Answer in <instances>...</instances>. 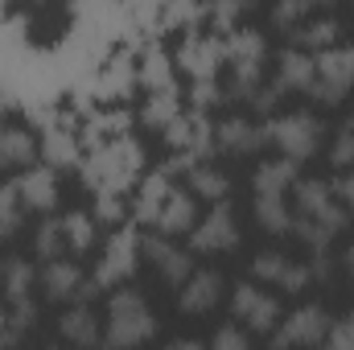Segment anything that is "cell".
Masks as SVG:
<instances>
[{"label":"cell","instance_id":"f35d334b","mask_svg":"<svg viewBox=\"0 0 354 350\" xmlns=\"http://www.w3.org/2000/svg\"><path fill=\"white\" fill-rule=\"evenodd\" d=\"M342 128H346V132H354V107H351V116L342 120Z\"/></svg>","mask_w":354,"mask_h":350},{"label":"cell","instance_id":"8992f818","mask_svg":"<svg viewBox=\"0 0 354 350\" xmlns=\"http://www.w3.org/2000/svg\"><path fill=\"white\" fill-rule=\"evenodd\" d=\"M231 313L252 334H272L276 322H280V297L276 293H264L260 284H239L231 293Z\"/></svg>","mask_w":354,"mask_h":350},{"label":"cell","instance_id":"4fadbf2b","mask_svg":"<svg viewBox=\"0 0 354 350\" xmlns=\"http://www.w3.org/2000/svg\"><path fill=\"white\" fill-rule=\"evenodd\" d=\"M17 194H21L25 210L50 214L58 206V169L54 165H25L17 177Z\"/></svg>","mask_w":354,"mask_h":350},{"label":"cell","instance_id":"d590c367","mask_svg":"<svg viewBox=\"0 0 354 350\" xmlns=\"http://www.w3.org/2000/svg\"><path fill=\"white\" fill-rule=\"evenodd\" d=\"M99 219H103V223H120V219H124V206H120L111 194H99Z\"/></svg>","mask_w":354,"mask_h":350},{"label":"cell","instance_id":"484cf974","mask_svg":"<svg viewBox=\"0 0 354 350\" xmlns=\"http://www.w3.org/2000/svg\"><path fill=\"white\" fill-rule=\"evenodd\" d=\"M62 231H66V252H71V256L91 252V243H95V219H91V214H83V210L62 214Z\"/></svg>","mask_w":354,"mask_h":350},{"label":"cell","instance_id":"3957f363","mask_svg":"<svg viewBox=\"0 0 354 350\" xmlns=\"http://www.w3.org/2000/svg\"><path fill=\"white\" fill-rule=\"evenodd\" d=\"M268 145H276L288 161H309L317 149H322V136H326V124L313 116V111H288V116H276L264 124Z\"/></svg>","mask_w":354,"mask_h":350},{"label":"cell","instance_id":"7402d4cb","mask_svg":"<svg viewBox=\"0 0 354 350\" xmlns=\"http://www.w3.org/2000/svg\"><path fill=\"white\" fill-rule=\"evenodd\" d=\"M223 58H227V50H223L218 42H210V37H198V42H189V46L181 50V66H185L194 79H210Z\"/></svg>","mask_w":354,"mask_h":350},{"label":"cell","instance_id":"277c9868","mask_svg":"<svg viewBox=\"0 0 354 350\" xmlns=\"http://www.w3.org/2000/svg\"><path fill=\"white\" fill-rule=\"evenodd\" d=\"M264 58L268 46L256 29H239L231 33L227 42V62H231V99H252L260 87V75H264Z\"/></svg>","mask_w":354,"mask_h":350},{"label":"cell","instance_id":"b9f144b4","mask_svg":"<svg viewBox=\"0 0 354 350\" xmlns=\"http://www.w3.org/2000/svg\"><path fill=\"white\" fill-rule=\"evenodd\" d=\"M0 124H4V120H0Z\"/></svg>","mask_w":354,"mask_h":350},{"label":"cell","instance_id":"e0dca14e","mask_svg":"<svg viewBox=\"0 0 354 350\" xmlns=\"http://www.w3.org/2000/svg\"><path fill=\"white\" fill-rule=\"evenodd\" d=\"M37 161V140L25 128L0 124V169H25Z\"/></svg>","mask_w":354,"mask_h":350},{"label":"cell","instance_id":"cb8c5ba5","mask_svg":"<svg viewBox=\"0 0 354 350\" xmlns=\"http://www.w3.org/2000/svg\"><path fill=\"white\" fill-rule=\"evenodd\" d=\"M338 0H276L272 4V25L276 29H297L301 21H309L313 12H326Z\"/></svg>","mask_w":354,"mask_h":350},{"label":"cell","instance_id":"7c38bea8","mask_svg":"<svg viewBox=\"0 0 354 350\" xmlns=\"http://www.w3.org/2000/svg\"><path fill=\"white\" fill-rule=\"evenodd\" d=\"M157 231L161 235H189L194 231V223H198V194L194 190H181V185H169V194H165V202H161V210H157Z\"/></svg>","mask_w":354,"mask_h":350},{"label":"cell","instance_id":"ba28073f","mask_svg":"<svg viewBox=\"0 0 354 350\" xmlns=\"http://www.w3.org/2000/svg\"><path fill=\"white\" fill-rule=\"evenodd\" d=\"M330 334V313L322 305H305L292 317H280V330H272V347H317Z\"/></svg>","mask_w":354,"mask_h":350},{"label":"cell","instance_id":"d6986e66","mask_svg":"<svg viewBox=\"0 0 354 350\" xmlns=\"http://www.w3.org/2000/svg\"><path fill=\"white\" fill-rule=\"evenodd\" d=\"M256 223L268 235H288L292 231V206L288 194H256Z\"/></svg>","mask_w":354,"mask_h":350},{"label":"cell","instance_id":"603a6c76","mask_svg":"<svg viewBox=\"0 0 354 350\" xmlns=\"http://www.w3.org/2000/svg\"><path fill=\"white\" fill-rule=\"evenodd\" d=\"M33 284H37V272L25 260H4V276H0V288L8 297V305H21V301H33Z\"/></svg>","mask_w":354,"mask_h":350},{"label":"cell","instance_id":"8d00e7d4","mask_svg":"<svg viewBox=\"0 0 354 350\" xmlns=\"http://www.w3.org/2000/svg\"><path fill=\"white\" fill-rule=\"evenodd\" d=\"M342 268H346V276L354 280V239L346 243V252H342Z\"/></svg>","mask_w":354,"mask_h":350},{"label":"cell","instance_id":"d4e9b609","mask_svg":"<svg viewBox=\"0 0 354 350\" xmlns=\"http://www.w3.org/2000/svg\"><path fill=\"white\" fill-rule=\"evenodd\" d=\"M189 190L198 198H206V202H223L231 194V177L223 169H214V165H194L189 169Z\"/></svg>","mask_w":354,"mask_h":350},{"label":"cell","instance_id":"44dd1931","mask_svg":"<svg viewBox=\"0 0 354 350\" xmlns=\"http://www.w3.org/2000/svg\"><path fill=\"white\" fill-rule=\"evenodd\" d=\"M58 334L66 338V342H83V347H95L103 334H99V322H95V313L87 309V301H79L75 309H66L62 317H58Z\"/></svg>","mask_w":354,"mask_h":350},{"label":"cell","instance_id":"ab89813d","mask_svg":"<svg viewBox=\"0 0 354 350\" xmlns=\"http://www.w3.org/2000/svg\"><path fill=\"white\" fill-rule=\"evenodd\" d=\"M0 276H4V260H0Z\"/></svg>","mask_w":354,"mask_h":350},{"label":"cell","instance_id":"d6a6232c","mask_svg":"<svg viewBox=\"0 0 354 350\" xmlns=\"http://www.w3.org/2000/svg\"><path fill=\"white\" fill-rule=\"evenodd\" d=\"M330 161H334V169H354V132H338V140H334V149H330Z\"/></svg>","mask_w":354,"mask_h":350},{"label":"cell","instance_id":"e575fe53","mask_svg":"<svg viewBox=\"0 0 354 350\" xmlns=\"http://www.w3.org/2000/svg\"><path fill=\"white\" fill-rule=\"evenodd\" d=\"M334 198H338V202L354 214V169H342V177L334 181Z\"/></svg>","mask_w":354,"mask_h":350},{"label":"cell","instance_id":"6da1fadb","mask_svg":"<svg viewBox=\"0 0 354 350\" xmlns=\"http://www.w3.org/2000/svg\"><path fill=\"white\" fill-rule=\"evenodd\" d=\"M157 334V317L145 301L140 288H115L107 297V330L103 342L107 347H140Z\"/></svg>","mask_w":354,"mask_h":350},{"label":"cell","instance_id":"f1b7e54d","mask_svg":"<svg viewBox=\"0 0 354 350\" xmlns=\"http://www.w3.org/2000/svg\"><path fill=\"white\" fill-rule=\"evenodd\" d=\"M33 248H37L41 264L46 260H62V256H66V231H62V219H46V223L37 227Z\"/></svg>","mask_w":354,"mask_h":350},{"label":"cell","instance_id":"30bf717a","mask_svg":"<svg viewBox=\"0 0 354 350\" xmlns=\"http://www.w3.org/2000/svg\"><path fill=\"white\" fill-rule=\"evenodd\" d=\"M223 301V276L214 268H202V272H189L181 280V293H177V309L185 317H202L210 313L214 305Z\"/></svg>","mask_w":354,"mask_h":350},{"label":"cell","instance_id":"5b68a950","mask_svg":"<svg viewBox=\"0 0 354 350\" xmlns=\"http://www.w3.org/2000/svg\"><path fill=\"white\" fill-rule=\"evenodd\" d=\"M231 248H239V223H235V210L223 198V202H214V210L202 223H194L189 252H198V256H223Z\"/></svg>","mask_w":354,"mask_h":350},{"label":"cell","instance_id":"5bb4252c","mask_svg":"<svg viewBox=\"0 0 354 350\" xmlns=\"http://www.w3.org/2000/svg\"><path fill=\"white\" fill-rule=\"evenodd\" d=\"M214 145L227 153V157H256L260 149L268 145L264 128L256 120H243V116H231L214 128Z\"/></svg>","mask_w":354,"mask_h":350},{"label":"cell","instance_id":"9c48e42d","mask_svg":"<svg viewBox=\"0 0 354 350\" xmlns=\"http://www.w3.org/2000/svg\"><path fill=\"white\" fill-rule=\"evenodd\" d=\"M252 272L264 284H280V293H305L313 284V268L309 264H297L288 256H280V252H260L252 260Z\"/></svg>","mask_w":354,"mask_h":350},{"label":"cell","instance_id":"ac0fdd59","mask_svg":"<svg viewBox=\"0 0 354 350\" xmlns=\"http://www.w3.org/2000/svg\"><path fill=\"white\" fill-rule=\"evenodd\" d=\"M292 185H297V161H288V157L260 161L256 174H252V190L256 194H288Z\"/></svg>","mask_w":354,"mask_h":350},{"label":"cell","instance_id":"83f0119b","mask_svg":"<svg viewBox=\"0 0 354 350\" xmlns=\"http://www.w3.org/2000/svg\"><path fill=\"white\" fill-rule=\"evenodd\" d=\"M21 223H25V202L17 194V181H8V185H0V243L12 239L21 231Z\"/></svg>","mask_w":354,"mask_h":350},{"label":"cell","instance_id":"1f68e13d","mask_svg":"<svg viewBox=\"0 0 354 350\" xmlns=\"http://www.w3.org/2000/svg\"><path fill=\"white\" fill-rule=\"evenodd\" d=\"M145 120H149L153 128H169V124L177 120V99L169 95V91H161V95L145 107Z\"/></svg>","mask_w":354,"mask_h":350},{"label":"cell","instance_id":"60d3db41","mask_svg":"<svg viewBox=\"0 0 354 350\" xmlns=\"http://www.w3.org/2000/svg\"><path fill=\"white\" fill-rule=\"evenodd\" d=\"M248 4H256V0H248Z\"/></svg>","mask_w":354,"mask_h":350},{"label":"cell","instance_id":"f546056e","mask_svg":"<svg viewBox=\"0 0 354 350\" xmlns=\"http://www.w3.org/2000/svg\"><path fill=\"white\" fill-rule=\"evenodd\" d=\"M46 161H50L54 169H75V165H79V145L58 132V136L46 140Z\"/></svg>","mask_w":354,"mask_h":350},{"label":"cell","instance_id":"7a4b0ae2","mask_svg":"<svg viewBox=\"0 0 354 350\" xmlns=\"http://www.w3.org/2000/svg\"><path fill=\"white\" fill-rule=\"evenodd\" d=\"M313 71H317V75H313V83L305 87V95L317 99V103H326V107L342 103L354 91V46L351 42H334V46L317 50V54H313Z\"/></svg>","mask_w":354,"mask_h":350},{"label":"cell","instance_id":"9a60e30c","mask_svg":"<svg viewBox=\"0 0 354 350\" xmlns=\"http://www.w3.org/2000/svg\"><path fill=\"white\" fill-rule=\"evenodd\" d=\"M83 284H87V276L79 272V264H71V260H46L41 276H37L41 297L54 301V305H62V301H79Z\"/></svg>","mask_w":354,"mask_h":350},{"label":"cell","instance_id":"52a82bcc","mask_svg":"<svg viewBox=\"0 0 354 350\" xmlns=\"http://www.w3.org/2000/svg\"><path fill=\"white\" fill-rule=\"evenodd\" d=\"M136 264H140V243H136V235L124 227V231H115L111 239H107V252H103V260L95 268V284L99 288H111V284H124L132 272H136Z\"/></svg>","mask_w":354,"mask_h":350},{"label":"cell","instance_id":"4dcf8cb0","mask_svg":"<svg viewBox=\"0 0 354 350\" xmlns=\"http://www.w3.org/2000/svg\"><path fill=\"white\" fill-rule=\"evenodd\" d=\"M210 347H214V350H248V347H252V334H248V326H243V322H227V326H218V330H214Z\"/></svg>","mask_w":354,"mask_h":350},{"label":"cell","instance_id":"2e32d148","mask_svg":"<svg viewBox=\"0 0 354 350\" xmlns=\"http://www.w3.org/2000/svg\"><path fill=\"white\" fill-rule=\"evenodd\" d=\"M288 33H292V46L317 54V50L342 42V21H334V17H309V21H301V25L288 29Z\"/></svg>","mask_w":354,"mask_h":350},{"label":"cell","instance_id":"836d02e7","mask_svg":"<svg viewBox=\"0 0 354 350\" xmlns=\"http://www.w3.org/2000/svg\"><path fill=\"white\" fill-rule=\"evenodd\" d=\"M326 342H330V347H338V350H351L354 347V313H346L342 322H330Z\"/></svg>","mask_w":354,"mask_h":350},{"label":"cell","instance_id":"ffe728a7","mask_svg":"<svg viewBox=\"0 0 354 350\" xmlns=\"http://www.w3.org/2000/svg\"><path fill=\"white\" fill-rule=\"evenodd\" d=\"M313 54H305L301 46H292V50H280V58H276V79L284 83L288 91H305L313 83Z\"/></svg>","mask_w":354,"mask_h":350},{"label":"cell","instance_id":"4316f807","mask_svg":"<svg viewBox=\"0 0 354 350\" xmlns=\"http://www.w3.org/2000/svg\"><path fill=\"white\" fill-rule=\"evenodd\" d=\"M165 194H169V169H161V174H153L145 181V190L136 198V223H153L161 202H165Z\"/></svg>","mask_w":354,"mask_h":350},{"label":"cell","instance_id":"74e56055","mask_svg":"<svg viewBox=\"0 0 354 350\" xmlns=\"http://www.w3.org/2000/svg\"><path fill=\"white\" fill-rule=\"evenodd\" d=\"M0 342H8V313L0 309Z\"/></svg>","mask_w":354,"mask_h":350},{"label":"cell","instance_id":"8fae6325","mask_svg":"<svg viewBox=\"0 0 354 350\" xmlns=\"http://www.w3.org/2000/svg\"><path fill=\"white\" fill-rule=\"evenodd\" d=\"M140 256L161 272V280H165V284H181V280L194 272V252H185V248L169 243V235H145Z\"/></svg>","mask_w":354,"mask_h":350}]
</instances>
